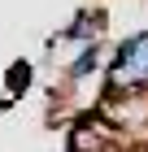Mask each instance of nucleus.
Instances as JSON below:
<instances>
[{
    "label": "nucleus",
    "mask_w": 148,
    "mask_h": 152,
    "mask_svg": "<svg viewBox=\"0 0 148 152\" xmlns=\"http://www.w3.org/2000/svg\"><path fill=\"white\" fill-rule=\"evenodd\" d=\"M139 87H148V31L131 35L118 48L109 78H105V91H139Z\"/></svg>",
    "instance_id": "nucleus-1"
},
{
    "label": "nucleus",
    "mask_w": 148,
    "mask_h": 152,
    "mask_svg": "<svg viewBox=\"0 0 148 152\" xmlns=\"http://www.w3.org/2000/svg\"><path fill=\"white\" fill-rule=\"evenodd\" d=\"M100 35H105V9H83L74 22L66 26V44H79V48H87V44H100Z\"/></svg>",
    "instance_id": "nucleus-2"
},
{
    "label": "nucleus",
    "mask_w": 148,
    "mask_h": 152,
    "mask_svg": "<svg viewBox=\"0 0 148 152\" xmlns=\"http://www.w3.org/2000/svg\"><path fill=\"white\" fill-rule=\"evenodd\" d=\"M96 65H100V44H87L79 57H74V65H70V83H74V87L87 83L91 74H96Z\"/></svg>",
    "instance_id": "nucleus-3"
},
{
    "label": "nucleus",
    "mask_w": 148,
    "mask_h": 152,
    "mask_svg": "<svg viewBox=\"0 0 148 152\" xmlns=\"http://www.w3.org/2000/svg\"><path fill=\"white\" fill-rule=\"evenodd\" d=\"M9 87H13V91L31 87V65H13V70H9Z\"/></svg>",
    "instance_id": "nucleus-4"
}]
</instances>
